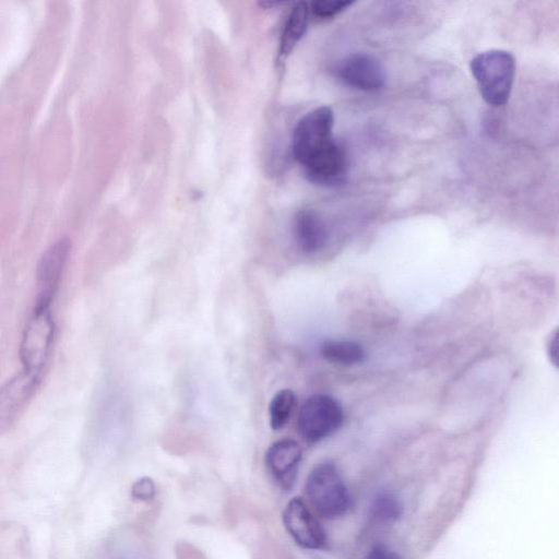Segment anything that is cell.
Segmentation results:
<instances>
[{"instance_id":"9","label":"cell","mask_w":559,"mask_h":559,"mask_svg":"<svg viewBox=\"0 0 559 559\" xmlns=\"http://www.w3.org/2000/svg\"><path fill=\"white\" fill-rule=\"evenodd\" d=\"M302 451L293 439H281L265 452V466L272 478L283 488L290 489L298 474Z\"/></svg>"},{"instance_id":"12","label":"cell","mask_w":559,"mask_h":559,"mask_svg":"<svg viewBox=\"0 0 559 559\" xmlns=\"http://www.w3.org/2000/svg\"><path fill=\"white\" fill-rule=\"evenodd\" d=\"M293 234L297 246L306 253L320 251L329 237L324 221L313 210H300L295 215Z\"/></svg>"},{"instance_id":"10","label":"cell","mask_w":559,"mask_h":559,"mask_svg":"<svg viewBox=\"0 0 559 559\" xmlns=\"http://www.w3.org/2000/svg\"><path fill=\"white\" fill-rule=\"evenodd\" d=\"M309 181L324 187L343 182L346 175V154L344 148L333 141L325 148L312 156L305 165Z\"/></svg>"},{"instance_id":"18","label":"cell","mask_w":559,"mask_h":559,"mask_svg":"<svg viewBox=\"0 0 559 559\" xmlns=\"http://www.w3.org/2000/svg\"><path fill=\"white\" fill-rule=\"evenodd\" d=\"M154 483L146 477L138 480L132 489L133 497L140 500L152 499L154 496Z\"/></svg>"},{"instance_id":"8","label":"cell","mask_w":559,"mask_h":559,"mask_svg":"<svg viewBox=\"0 0 559 559\" xmlns=\"http://www.w3.org/2000/svg\"><path fill=\"white\" fill-rule=\"evenodd\" d=\"M337 78L346 85L365 91L376 92L385 84V71L374 56L356 52L344 58L336 69Z\"/></svg>"},{"instance_id":"14","label":"cell","mask_w":559,"mask_h":559,"mask_svg":"<svg viewBox=\"0 0 559 559\" xmlns=\"http://www.w3.org/2000/svg\"><path fill=\"white\" fill-rule=\"evenodd\" d=\"M321 356L337 365H356L365 360V350L360 344L347 340H326L320 346Z\"/></svg>"},{"instance_id":"20","label":"cell","mask_w":559,"mask_h":559,"mask_svg":"<svg viewBox=\"0 0 559 559\" xmlns=\"http://www.w3.org/2000/svg\"><path fill=\"white\" fill-rule=\"evenodd\" d=\"M558 331L555 330L548 338L547 342V353L551 362L557 367L558 366V353H559V341H558Z\"/></svg>"},{"instance_id":"13","label":"cell","mask_w":559,"mask_h":559,"mask_svg":"<svg viewBox=\"0 0 559 559\" xmlns=\"http://www.w3.org/2000/svg\"><path fill=\"white\" fill-rule=\"evenodd\" d=\"M309 4L297 2L289 12L280 39L278 58H287L304 37L309 21Z\"/></svg>"},{"instance_id":"19","label":"cell","mask_w":559,"mask_h":559,"mask_svg":"<svg viewBox=\"0 0 559 559\" xmlns=\"http://www.w3.org/2000/svg\"><path fill=\"white\" fill-rule=\"evenodd\" d=\"M366 559H402V557L383 545H376L367 554Z\"/></svg>"},{"instance_id":"16","label":"cell","mask_w":559,"mask_h":559,"mask_svg":"<svg viewBox=\"0 0 559 559\" xmlns=\"http://www.w3.org/2000/svg\"><path fill=\"white\" fill-rule=\"evenodd\" d=\"M371 511L378 520L394 521L401 515L402 508L394 496L382 492L373 499Z\"/></svg>"},{"instance_id":"7","label":"cell","mask_w":559,"mask_h":559,"mask_svg":"<svg viewBox=\"0 0 559 559\" xmlns=\"http://www.w3.org/2000/svg\"><path fill=\"white\" fill-rule=\"evenodd\" d=\"M283 524L295 543L302 548L321 549L326 544L324 528L299 497L286 504Z\"/></svg>"},{"instance_id":"3","label":"cell","mask_w":559,"mask_h":559,"mask_svg":"<svg viewBox=\"0 0 559 559\" xmlns=\"http://www.w3.org/2000/svg\"><path fill=\"white\" fill-rule=\"evenodd\" d=\"M306 493L316 511L326 519L343 515L350 506L347 487L330 462L312 468L306 480Z\"/></svg>"},{"instance_id":"5","label":"cell","mask_w":559,"mask_h":559,"mask_svg":"<svg viewBox=\"0 0 559 559\" xmlns=\"http://www.w3.org/2000/svg\"><path fill=\"white\" fill-rule=\"evenodd\" d=\"M333 123V110L328 106L314 108L298 120L292 135V152L300 164L305 165L334 141Z\"/></svg>"},{"instance_id":"15","label":"cell","mask_w":559,"mask_h":559,"mask_svg":"<svg viewBox=\"0 0 559 559\" xmlns=\"http://www.w3.org/2000/svg\"><path fill=\"white\" fill-rule=\"evenodd\" d=\"M297 397L289 389L280 390L269 405L270 426L273 430L284 428L295 409Z\"/></svg>"},{"instance_id":"11","label":"cell","mask_w":559,"mask_h":559,"mask_svg":"<svg viewBox=\"0 0 559 559\" xmlns=\"http://www.w3.org/2000/svg\"><path fill=\"white\" fill-rule=\"evenodd\" d=\"M40 377L24 370L0 386V420L12 419L31 399L40 382Z\"/></svg>"},{"instance_id":"6","label":"cell","mask_w":559,"mask_h":559,"mask_svg":"<svg viewBox=\"0 0 559 559\" xmlns=\"http://www.w3.org/2000/svg\"><path fill=\"white\" fill-rule=\"evenodd\" d=\"M70 248L69 239L61 238L46 249L40 257L36 270L35 307L50 308L60 285Z\"/></svg>"},{"instance_id":"4","label":"cell","mask_w":559,"mask_h":559,"mask_svg":"<svg viewBox=\"0 0 559 559\" xmlns=\"http://www.w3.org/2000/svg\"><path fill=\"white\" fill-rule=\"evenodd\" d=\"M344 421L340 402L328 394H313L301 405L297 430L310 443L319 442L336 432Z\"/></svg>"},{"instance_id":"1","label":"cell","mask_w":559,"mask_h":559,"mask_svg":"<svg viewBox=\"0 0 559 559\" xmlns=\"http://www.w3.org/2000/svg\"><path fill=\"white\" fill-rule=\"evenodd\" d=\"M469 68L487 104L499 107L508 102L515 75L511 52L502 49L483 51L471 60Z\"/></svg>"},{"instance_id":"2","label":"cell","mask_w":559,"mask_h":559,"mask_svg":"<svg viewBox=\"0 0 559 559\" xmlns=\"http://www.w3.org/2000/svg\"><path fill=\"white\" fill-rule=\"evenodd\" d=\"M56 333L50 308L35 307L29 316L20 343L23 370L40 377L49 359Z\"/></svg>"},{"instance_id":"17","label":"cell","mask_w":559,"mask_h":559,"mask_svg":"<svg viewBox=\"0 0 559 559\" xmlns=\"http://www.w3.org/2000/svg\"><path fill=\"white\" fill-rule=\"evenodd\" d=\"M353 3V1L347 0H317L309 4V10L317 17L330 19L344 11Z\"/></svg>"}]
</instances>
